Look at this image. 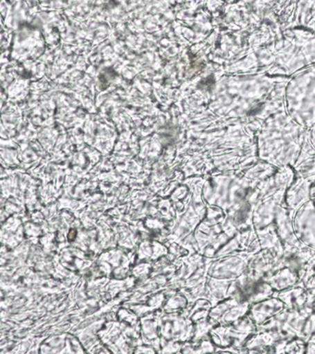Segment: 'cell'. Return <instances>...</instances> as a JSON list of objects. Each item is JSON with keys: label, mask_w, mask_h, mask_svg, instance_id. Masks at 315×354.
Listing matches in <instances>:
<instances>
[{"label": "cell", "mask_w": 315, "mask_h": 354, "mask_svg": "<svg viewBox=\"0 0 315 354\" xmlns=\"http://www.w3.org/2000/svg\"><path fill=\"white\" fill-rule=\"evenodd\" d=\"M285 310V304L278 298L269 299L267 301H258L251 306L250 317L257 326L267 321L268 318L280 314Z\"/></svg>", "instance_id": "6da1fadb"}, {"label": "cell", "mask_w": 315, "mask_h": 354, "mask_svg": "<svg viewBox=\"0 0 315 354\" xmlns=\"http://www.w3.org/2000/svg\"><path fill=\"white\" fill-rule=\"evenodd\" d=\"M276 224H278L276 232L281 239L286 242V246L301 248L300 241L293 234L291 220L283 207H279L276 209Z\"/></svg>", "instance_id": "7a4b0ae2"}, {"label": "cell", "mask_w": 315, "mask_h": 354, "mask_svg": "<svg viewBox=\"0 0 315 354\" xmlns=\"http://www.w3.org/2000/svg\"><path fill=\"white\" fill-rule=\"evenodd\" d=\"M264 281L267 282L273 289L281 290L287 288L294 286L298 281V275L291 268H284L279 270L275 275L268 274Z\"/></svg>", "instance_id": "3957f363"}, {"label": "cell", "mask_w": 315, "mask_h": 354, "mask_svg": "<svg viewBox=\"0 0 315 354\" xmlns=\"http://www.w3.org/2000/svg\"><path fill=\"white\" fill-rule=\"evenodd\" d=\"M279 339H282L280 333L278 331H265L256 334L251 337L249 342H246V348H254L253 351H262L264 353L265 348L272 347L275 343L278 342Z\"/></svg>", "instance_id": "277c9868"}]
</instances>
